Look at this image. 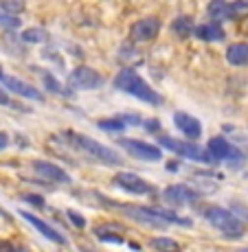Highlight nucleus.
I'll use <instances>...</instances> for the list:
<instances>
[{
    "label": "nucleus",
    "mask_w": 248,
    "mask_h": 252,
    "mask_svg": "<svg viewBox=\"0 0 248 252\" xmlns=\"http://www.w3.org/2000/svg\"><path fill=\"white\" fill-rule=\"evenodd\" d=\"M196 37L200 40H207V42H222L224 40V31H222L217 24H200V27L193 29Z\"/></svg>",
    "instance_id": "obj_17"
},
{
    "label": "nucleus",
    "mask_w": 248,
    "mask_h": 252,
    "mask_svg": "<svg viewBox=\"0 0 248 252\" xmlns=\"http://www.w3.org/2000/svg\"><path fill=\"white\" fill-rule=\"evenodd\" d=\"M0 27L2 29H16V27H20V18L7 16V13L0 11Z\"/></svg>",
    "instance_id": "obj_25"
},
{
    "label": "nucleus",
    "mask_w": 248,
    "mask_h": 252,
    "mask_svg": "<svg viewBox=\"0 0 248 252\" xmlns=\"http://www.w3.org/2000/svg\"><path fill=\"white\" fill-rule=\"evenodd\" d=\"M68 86L75 90H97L104 86V77L99 75L95 68L88 66H79L68 75Z\"/></svg>",
    "instance_id": "obj_6"
},
{
    "label": "nucleus",
    "mask_w": 248,
    "mask_h": 252,
    "mask_svg": "<svg viewBox=\"0 0 248 252\" xmlns=\"http://www.w3.org/2000/svg\"><path fill=\"white\" fill-rule=\"evenodd\" d=\"M22 40L24 42H44V40H48V33L44 31V29L33 27V29H27V31H22Z\"/></svg>",
    "instance_id": "obj_23"
},
{
    "label": "nucleus",
    "mask_w": 248,
    "mask_h": 252,
    "mask_svg": "<svg viewBox=\"0 0 248 252\" xmlns=\"http://www.w3.org/2000/svg\"><path fill=\"white\" fill-rule=\"evenodd\" d=\"M119 145L130 154V156L139 158V160H147V162H156L163 158V152L156 145L143 143V140H134V138H119Z\"/></svg>",
    "instance_id": "obj_7"
},
{
    "label": "nucleus",
    "mask_w": 248,
    "mask_h": 252,
    "mask_svg": "<svg viewBox=\"0 0 248 252\" xmlns=\"http://www.w3.org/2000/svg\"><path fill=\"white\" fill-rule=\"evenodd\" d=\"M0 81H2L4 86H7L11 92H16V94H20L24 96V99H31V101H44V96H42V92L37 90V88H33V86H29V84H24V81L20 79H16V77H9V75H2L0 77Z\"/></svg>",
    "instance_id": "obj_13"
},
{
    "label": "nucleus",
    "mask_w": 248,
    "mask_h": 252,
    "mask_svg": "<svg viewBox=\"0 0 248 252\" xmlns=\"http://www.w3.org/2000/svg\"><path fill=\"white\" fill-rule=\"evenodd\" d=\"M99 129H106V132H123L125 123L116 116V119H108V121H99Z\"/></svg>",
    "instance_id": "obj_24"
},
{
    "label": "nucleus",
    "mask_w": 248,
    "mask_h": 252,
    "mask_svg": "<svg viewBox=\"0 0 248 252\" xmlns=\"http://www.w3.org/2000/svg\"><path fill=\"white\" fill-rule=\"evenodd\" d=\"M2 75H4V72H2V68H0V77H2Z\"/></svg>",
    "instance_id": "obj_35"
},
{
    "label": "nucleus",
    "mask_w": 248,
    "mask_h": 252,
    "mask_svg": "<svg viewBox=\"0 0 248 252\" xmlns=\"http://www.w3.org/2000/svg\"><path fill=\"white\" fill-rule=\"evenodd\" d=\"M158 136V145H163L165 149H172L174 154L182 158H189V160H196V162H211V156H209L207 149L198 147L193 143H184V140H174L165 134H156Z\"/></svg>",
    "instance_id": "obj_5"
},
{
    "label": "nucleus",
    "mask_w": 248,
    "mask_h": 252,
    "mask_svg": "<svg viewBox=\"0 0 248 252\" xmlns=\"http://www.w3.org/2000/svg\"><path fill=\"white\" fill-rule=\"evenodd\" d=\"M240 252H248V248H242V250H240Z\"/></svg>",
    "instance_id": "obj_34"
},
{
    "label": "nucleus",
    "mask_w": 248,
    "mask_h": 252,
    "mask_svg": "<svg viewBox=\"0 0 248 252\" xmlns=\"http://www.w3.org/2000/svg\"><path fill=\"white\" fill-rule=\"evenodd\" d=\"M207 220L211 226H215L217 230H222V235L228 237V239H240L244 235V226L242 221L233 215L231 211L226 208H220V206H211L207 211Z\"/></svg>",
    "instance_id": "obj_4"
},
{
    "label": "nucleus",
    "mask_w": 248,
    "mask_h": 252,
    "mask_svg": "<svg viewBox=\"0 0 248 252\" xmlns=\"http://www.w3.org/2000/svg\"><path fill=\"white\" fill-rule=\"evenodd\" d=\"M163 200L169 206H184L187 202L198 200V193L193 189H189L187 184H172L163 191Z\"/></svg>",
    "instance_id": "obj_10"
},
{
    "label": "nucleus",
    "mask_w": 248,
    "mask_h": 252,
    "mask_svg": "<svg viewBox=\"0 0 248 252\" xmlns=\"http://www.w3.org/2000/svg\"><path fill=\"white\" fill-rule=\"evenodd\" d=\"M152 248L160 250V252H180V246H178L174 239H169V237H154Z\"/></svg>",
    "instance_id": "obj_20"
},
{
    "label": "nucleus",
    "mask_w": 248,
    "mask_h": 252,
    "mask_svg": "<svg viewBox=\"0 0 248 252\" xmlns=\"http://www.w3.org/2000/svg\"><path fill=\"white\" fill-rule=\"evenodd\" d=\"M174 125H176L187 138H200L202 136V123L196 119V116H191L187 112L174 114Z\"/></svg>",
    "instance_id": "obj_14"
},
{
    "label": "nucleus",
    "mask_w": 248,
    "mask_h": 252,
    "mask_svg": "<svg viewBox=\"0 0 248 252\" xmlns=\"http://www.w3.org/2000/svg\"><path fill=\"white\" fill-rule=\"evenodd\" d=\"M16 252H31V250H27V248H20V250H16Z\"/></svg>",
    "instance_id": "obj_33"
},
{
    "label": "nucleus",
    "mask_w": 248,
    "mask_h": 252,
    "mask_svg": "<svg viewBox=\"0 0 248 252\" xmlns=\"http://www.w3.org/2000/svg\"><path fill=\"white\" fill-rule=\"evenodd\" d=\"M0 252H16V248L9 241H0Z\"/></svg>",
    "instance_id": "obj_29"
},
{
    "label": "nucleus",
    "mask_w": 248,
    "mask_h": 252,
    "mask_svg": "<svg viewBox=\"0 0 248 252\" xmlns=\"http://www.w3.org/2000/svg\"><path fill=\"white\" fill-rule=\"evenodd\" d=\"M20 217H22V220H27L29 224H31L37 232H42V235H44L48 241H55V244H60V246H64V244H66L64 235H60V232L53 228V226H48L46 221H42V220H40V217L31 215V213H27V211H22V213H20Z\"/></svg>",
    "instance_id": "obj_15"
},
{
    "label": "nucleus",
    "mask_w": 248,
    "mask_h": 252,
    "mask_svg": "<svg viewBox=\"0 0 248 252\" xmlns=\"http://www.w3.org/2000/svg\"><path fill=\"white\" fill-rule=\"evenodd\" d=\"M64 138L77 149V152L86 154L88 158H92V160H97V162H101V164H112V167H119V164H123V158H121L116 152H112L110 147H106V145L97 143V140H92L88 136H84V134L66 132Z\"/></svg>",
    "instance_id": "obj_2"
},
{
    "label": "nucleus",
    "mask_w": 248,
    "mask_h": 252,
    "mask_svg": "<svg viewBox=\"0 0 248 252\" xmlns=\"http://www.w3.org/2000/svg\"><path fill=\"white\" fill-rule=\"evenodd\" d=\"M33 171L37 173L40 178H44L48 182H62V184H68L71 182V178H68V173L64 169H60L57 164L48 162V160H35L33 162Z\"/></svg>",
    "instance_id": "obj_12"
},
{
    "label": "nucleus",
    "mask_w": 248,
    "mask_h": 252,
    "mask_svg": "<svg viewBox=\"0 0 248 252\" xmlns=\"http://www.w3.org/2000/svg\"><path fill=\"white\" fill-rule=\"evenodd\" d=\"M7 145H9V138H7V134H4V132H0V152H2V149L7 147Z\"/></svg>",
    "instance_id": "obj_30"
},
{
    "label": "nucleus",
    "mask_w": 248,
    "mask_h": 252,
    "mask_svg": "<svg viewBox=\"0 0 248 252\" xmlns=\"http://www.w3.org/2000/svg\"><path fill=\"white\" fill-rule=\"evenodd\" d=\"M209 156L211 160H228V162H242V154L233 145H228L222 136H215L209 140Z\"/></svg>",
    "instance_id": "obj_9"
},
{
    "label": "nucleus",
    "mask_w": 248,
    "mask_h": 252,
    "mask_svg": "<svg viewBox=\"0 0 248 252\" xmlns=\"http://www.w3.org/2000/svg\"><path fill=\"white\" fill-rule=\"evenodd\" d=\"M81 252H90V250H86V248H84V250H81Z\"/></svg>",
    "instance_id": "obj_36"
},
{
    "label": "nucleus",
    "mask_w": 248,
    "mask_h": 252,
    "mask_svg": "<svg viewBox=\"0 0 248 252\" xmlns=\"http://www.w3.org/2000/svg\"><path fill=\"white\" fill-rule=\"evenodd\" d=\"M226 62H228L231 66H244V64H248V44L240 42V44L228 46V51H226Z\"/></svg>",
    "instance_id": "obj_16"
},
{
    "label": "nucleus",
    "mask_w": 248,
    "mask_h": 252,
    "mask_svg": "<svg viewBox=\"0 0 248 252\" xmlns=\"http://www.w3.org/2000/svg\"><path fill=\"white\" fill-rule=\"evenodd\" d=\"M0 7H2V13L18 18V13L24 11L27 2H24V0H0Z\"/></svg>",
    "instance_id": "obj_21"
},
{
    "label": "nucleus",
    "mask_w": 248,
    "mask_h": 252,
    "mask_svg": "<svg viewBox=\"0 0 248 252\" xmlns=\"http://www.w3.org/2000/svg\"><path fill=\"white\" fill-rule=\"evenodd\" d=\"M209 16H211V20L215 22H222L228 18V4H224L222 0H211L209 2Z\"/></svg>",
    "instance_id": "obj_19"
},
{
    "label": "nucleus",
    "mask_w": 248,
    "mask_h": 252,
    "mask_svg": "<svg viewBox=\"0 0 248 252\" xmlns=\"http://www.w3.org/2000/svg\"><path fill=\"white\" fill-rule=\"evenodd\" d=\"M0 103H2V105H9V103H11V101H9V96L4 94L2 90H0Z\"/></svg>",
    "instance_id": "obj_32"
},
{
    "label": "nucleus",
    "mask_w": 248,
    "mask_h": 252,
    "mask_svg": "<svg viewBox=\"0 0 248 252\" xmlns=\"http://www.w3.org/2000/svg\"><path fill=\"white\" fill-rule=\"evenodd\" d=\"M248 16V2L246 0H235L228 7V18H235V20H242V18Z\"/></svg>",
    "instance_id": "obj_22"
},
{
    "label": "nucleus",
    "mask_w": 248,
    "mask_h": 252,
    "mask_svg": "<svg viewBox=\"0 0 248 252\" xmlns=\"http://www.w3.org/2000/svg\"><path fill=\"white\" fill-rule=\"evenodd\" d=\"M110 206L121 208L125 215H130L132 220L141 221L145 226H154V228H160V226H167V224H178L189 228L191 226V220L187 217H178L176 213L172 211H160V208H145V206H119L116 202H110Z\"/></svg>",
    "instance_id": "obj_1"
},
{
    "label": "nucleus",
    "mask_w": 248,
    "mask_h": 252,
    "mask_svg": "<svg viewBox=\"0 0 248 252\" xmlns=\"http://www.w3.org/2000/svg\"><path fill=\"white\" fill-rule=\"evenodd\" d=\"M114 187L123 189V191L128 193H134V195H149V193H154V187L149 182H145L143 178L134 176V173H128V171H121L116 173L112 178Z\"/></svg>",
    "instance_id": "obj_8"
},
{
    "label": "nucleus",
    "mask_w": 248,
    "mask_h": 252,
    "mask_svg": "<svg viewBox=\"0 0 248 252\" xmlns=\"http://www.w3.org/2000/svg\"><path fill=\"white\" fill-rule=\"evenodd\" d=\"M68 220L75 224V228H84L86 226V220H84V215H79L77 211H68Z\"/></svg>",
    "instance_id": "obj_27"
},
{
    "label": "nucleus",
    "mask_w": 248,
    "mask_h": 252,
    "mask_svg": "<svg viewBox=\"0 0 248 252\" xmlns=\"http://www.w3.org/2000/svg\"><path fill=\"white\" fill-rule=\"evenodd\" d=\"M158 31H160V20H156V18H143V20L132 24L130 37L134 42H149L158 35Z\"/></svg>",
    "instance_id": "obj_11"
},
{
    "label": "nucleus",
    "mask_w": 248,
    "mask_h": 252,
    "mask_svg": "<svg viewBox=\"0 0 248 252\" xmlns=\"http://www.w3.org/2000/svg\"><path fill=\"white\" fill-rule=\"evenodd\" d=\"M97 235H99L104 241H112V244H123V237H121V235H114V232H110V230H106V228H97Z\"/></svg>",
    "instance_id": "obj_26"
},
{
    "label": "nucleus",
    "mask_w": 248,
    "mask_h": 252,
    "mask_svg": "<svg viewBox=\"0 0 248 252\" xmlns=\"http://www.w3.org/2000/svg\"><path fill=\"white\" fill-rule=\"evenodd\" d=\"M24 200L31 202V204H33V206H37V208H44V200H42L40 195H24Z\"/></svg>",
    "instance_id": "obj_28"
},
{
    "label": "nucleus",
    "mask_w": 248,
    "mask_h": 252,
    "mask_svg": "<svg viewBox=\"0 0 248 252\" xmlns=\"http://www.w3.org/2000/svg\"><path fill=\"white\" fill-rule=\"evenodd\" d=\"M46 86H48V88H51V90H60V86H57V84H53V79H51V77H48V75H46Z\"/></svg>",
    "instance_id": "obj_31"
},
{
    "label": "nucleus",
    "mask_w": 248,
    "mask_h": 252,
    "mask_svg": "<svg viewBox=\"0 0 248 252\" xmlns=\"http://www.w3.org/2000/svg\"><path fill=\"white\" fill-rule=\"evenodd\" d=\"M172 29H174V33H176V35L189 37L193 33V29H196V24H193V20L189 16H180V18H176V20L172 22Z\"/></svg>",
    "instance_id": "obj_18"
},
{
    "label": "nucleus",
    "mask_w": 248,
    "mask_h": 252,
    "mask_svg": "<svg viewBox=\"0 0 248 252\" xmlns=\"http://www.w3.org/2000/svg\"><path fill=\"white\" fill-rule=\"evenodd\" d=\"M114 88L121 90V92H128V94L139 96L141 101H145V103H149V105H160L163 103V99H160L158 92L149 88V86L145 84V81L141 79L132 68H123L119 75L114 77Z\"/></svg>",
    "instance_id": "obj_3"
}]
</instances>
